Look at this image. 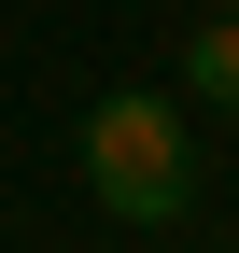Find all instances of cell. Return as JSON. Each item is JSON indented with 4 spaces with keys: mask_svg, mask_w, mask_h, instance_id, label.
<instances>
[{
    "mask_svg": "<svg viewBox=\"0 0 239 253\" xmlns=\"http://www.w3.org/2000/svg\"><path fill=\"white\" fill-rule=\"evenodd\" d=\"M84 197H99L113 225H183L197 155H183V113H169L155 84H113V99L84 113Z\"/></svg>",
    "mask_w": 239,
    "mask_h": 253,
    "instance_id": "6da1fadb",
    "label": "cell"
},
{
    "mask_svg": "<svg viewBox=\"0 0 239 253\" xmlns=\"http://www.w3.org/2000/svg\"><path fill=\"white\" fill-rule=\"evenodd\" d=\"M183 84H197V99H225V113H239V14H211V28L183 42Z\"/></svg>",
    "mask_w": 239,
    "mask_h": 253,
    "instance_id": "7a4b0ae2",
    "label": "cell"
},
{
    "mask_svg": "<svg viewBox=\"0 0 239 253\" xmlns=\"http://www.w3.org/2000/svg\"><path fill=\"white\" fill-rule=\"evenodd\" d=\"M225 14H239V0H225Z\"/></svg>",
    "mask_w": 239,
    "mask_h": 253,
    "instance_id": "3957f363",
    "label": "cell"
}]
</instances>
